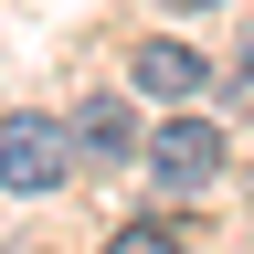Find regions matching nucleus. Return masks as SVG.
Listing matches in <instances>:
<instances>
[{
  "instance_id": "obj_7",
  "label": "nucleus",
  "mask_w": 254,
  "mask_h": 254,
  "mask_svg": "<svg viewBox=\"0 0 254 254\" xmlns=\"http://www.w3.org/2000/svg\"><path fill=\"white\" fill-rule=\"evenodd\" d=\"M244 64H254V53H244Z\"/></svg>"
},
{
  "instance_id": "obj_3",
  "label": "nucleus",
  "mask_w": 254,
  "mask_h": 254,
  "mask_svg": "<svg viewBox=\"0 0 254 254\" xmlns=\"http://www.w3.org/2000/svg\"><path fill=\"white\" fill-rule=\"evenodd\" d=\"M127 85L159 95V106H190V95L212 85V64L190 53V43H138V53H127Z\"/></svg>"
},
{
  "instance_id": "obj_1",
  "label": "nucleus",
  "mask_w": 254,
  "mask_h": 254,
  "mask_svg": "<svg viewBox=\"0 0 254 254\" xmlns=\"http://www.w3.org/2000/svg\"><path fill=\"white\" fill-rule=\"evenodd\" d=\"M64 148H74V127L11 117V127H0V190H53V180H64Z\"/></svg>"
},
{
  "instance_id": "obj_4",
  "label": "nucleus",
  "mask_w": 254,
  "mask_h": 254,
  "mask_svg": "<svg viewBox=\"0 0 254 254\" xmlns=\"http://www.w3.org/2000/svg\"><path fill=\"white\" fill-rule=\"evenodd\" d=\"M74 138H85L95 159H127V148H138V117H127V95H85V106H74Z\"/></svg>"
},
{
  "instance_id": "obj_5",
  "label": "nucleus",
  "mask_w": 254,
  "mask_h": 254,
  "mask_svg": "<svg viewBox=\"0 0 254 254\" xmlns=\"http://www.w3.org/2000/svg\"><path fill=\"white\" fill-rule=\"evenodd\" d=\"M106 254H180L170 222H127V233H106Z\"/></svg>"
},
{
  "instance_id": "obj_6",
  "label": "nucleus",
  "mask_w": 254,
  "mask_h": 254,
  "mask_svg": "<svg viewBox=\"0 0 254 254\" xmlns=\"http://www.w3.org/2000/svg\"><path fill=\"white\" fill-rule=\"evenodd\" d=\"M159 11H212V0H159Z\"/></svg>"
},
{
  "instance_id": "obj_2",
  "label": "nucleus",
  "mask_w": 254,
  "mask_h": 254,
  "mask_svg": "<svg viewBox=\"0 0 254 254\" xmlns=\"http://www.w3.org/2000/svg\"><path fill=\"white\" fill-rule=\"evenodd\" d=\"M148 170H159V190H212V180H222V127L170 117V127L148 138Z\"/></svg>"
}]
</instances>
